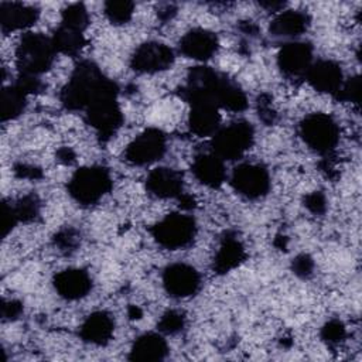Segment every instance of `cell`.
<instances>
[{
    "label": "cell",
    "mask_w": 362,
    "mask_h": 362,
    "mask_svg": "<svg viewBox=\"0 0 362 362\" xmlns=\"http://www.w3.org/2000/svg\"><path fill=\"white\" fill-rule=\"evenodd\" d=\"M181 98L191 105L205 102L230 112H240L247 106L245 92L223 74L209 66H195L189 71L187 82L181 88Z\"/></svg>",
    "instance_id": "1"
},
{
    "label": "cell",
    "mask_w": 362,
    "mask_h": 362,
    "mask_svg": "<svg viewBox=\"0 0 362 362\" xmlns=\"http://www.w3.org/2000/svg\"><path fill=\"white\" fill-rule=\"evenodd\" d=\"M116 85L90 61L76 65L61 92V102L69 110H85L100 93Z\"/></svg>",
    "instance_id": "2"
},
{
    "label": "cell",
    "mask_w": 362,
    "mask_h": 362,
    "mask_svg": "<svg viewBox=\"0 0 362 362\" xmlns=\"http://www.w3.org/2000/svg\"><path fill=\"white\" fill-rule=\"evenodd\" d=\"M57 49L49 37L40 33H27L21 37L16 49V65L20 75L38 76L48 71L54 62Z\"/></svg>",
    "instance_id": "3"
},
{
    "label": "cell",
    "mask_w": 362,
    "mask_h": 362,
    "mask_svg": "<svg viewBox=\"0 0 362 362\" xmlns=\"http://www.w3.org/2000/svg\"><path fill=\"white\" fill-rule=\"evenodd\" d=\"M112 188L109 171L102 165L82 167L68 181L69 195L81 205L96 204Z\"/></svg>",
    "instance_id": "4"
},
{
    "label": "cell",
    "mask_w": 362,
    "mask_h": 362,
    "mask_svg": "<svg viewBox=\"0 0 362 362\" xmlns=\"http://www.w3.org/2000/svg\"><path fill=\"white\" fill-rule=\"evenodd\" d=\"M85 117L102 139H109L122 126L123 116L117 103V86L113 85L98 98H95L85 109Z\"/></svg>",
    "instance_id": "5"
},
{
    "label": "cell",
    "mask_w": 362,
    "mask_h": 362,
    "mask_svg": "<svg viewBox=\"0 0 362 362\" xmlns=\"http://www.w3.org/2000/svg\"><path fill=\"white\" fill-rule=\"evenodd\" d=\"M255 132L250 123L245 120L233 122L225 127H219L212 136V153L219 158L238 160L253 144Z\"/></svg>",
    "instance_id": "6"
},
{
    "label": "cell",
    "mask_w": 362,
    "mask_h": 362,
    "mask_svg": "<svg viewBox=\"0 0 362 362\" xmlns=\"http://www.w3.org/2000/svg\"><path fill=\"white\" fill-rule=\"evenodd\" d=\"M300 136L304 143L320 154H329L339 140L337 122L325 113H313L300 123Z\"/></svg>",
    "instance_id": "7"
},
{
    "label": "cell",
    "mask_w": 362,
    "mask_h": 362,
    "mask_svg": "<svg viewBox=\"0 0 362 362\" xmlns=\"http://www.w3.org/2000/svg\"><path fill=\"white\" fill-rule=\"evenodd\" d=\"M156 242L170 250L188 246L197 233L195 221L185 214L175 212L164 216L151 228Z\"/></svg>",
    "instance_id": "8"
},
{
    "label": "cell",
    "mask_w": 362,
    "mask_h": 362,
    "mask_svg": "<svg viewBox=\"0 0 362 362\" xmlns=\"http://www.w3.org/2000/svg\"><path fill=\"white\" fill-rule=\"evenodd\" d=\"M167 148V139L158 129H147L126 147L124 157L134 165H148L160 160Z\"/></svg>",
    "instance_id": "9"
},
{
    "label": "cell",
    "mask_w": 362,
    "mask_h": 362,
    "mask_svg": "<svg viewBox=\"0 0 362 362\" xmlns=\"http://www.w3.org/2000/svg\"><path fill=\"white\" fill-rule=\"evenodd\" d=\"M230 185L239 195L249 199H257L267 194L270 188V175L260 164L243 163L233 170Z\"/></svg>",
    "instance_id": "10"
},
{
    "label": "cell",
    "mask_w": 362,
    "mask_h": 362,
    "mask_svg": "<svg viewBox=\"0 0 362 362\" xmlns=\"http://www.w3.org/2000/svg\"><path fill=\"white\" fill-rule=\"evenodd\" d=\"M174 62L173 49L157 41L141 44L132 55L130 65L140 74H157L168 69Z\"/></svg>",
    "instance_id": "11"
},
{
    "label": "cell",
    "mask_w": 362,
    "mask_h": 362,
    "mask_svg": "<svg viewBox=\"0 0 362 362\" xmlns=\"http://www.w3.org/2000/svg\"><path fill=\"white\" fill-rule=\"evenodd\" d=\"M163 284L171 297L187 298L198 291L201 277L192 266L185 263H174L164 270Z\"/></svg>",
    "instance_id": "12"
},
{
    "label": "cell",
    "mask_w": 362,
    "mask_h": 362,
    "mask_svg": "<svg viewBox=\"0 0 362 362\" xmlns=\"http://www.w3.org/2000/svg\"><path fill=\"white\" fill-rule=\"evenodd\" d=\"M277 64L281 72L290 78L304 76L313 64V48L308 42H287L277 55Z\"/></svg>",
    "instance_id": "13"
},
{
    "label": "cell",
    "mask_w": 362,
    "mask_h": 362,
    "mask_svg": "<svg viewBox=\"0 0 362 362\" xmlns=\"http://www.w3.org/2000/svg\"><path fill=\"white\" fill-rule=\"evenodd\" d=\"M304 76L315 90L322 93L335 95L344 83V74L341 66L329 59H320L313 62Z\"/></svg>",
    "instance_id": "14"
},
{
    "label": "cell",
    "mask_w": 362,
    "mask_h": 362,
    "mask_svg": "<svg viewBox=\"0 0 362 362\" xmlns=\"http://www.w3.org/2000/svg\"><path fill=\"white\" fill-rule=\"evenodd\" d=\"M147 191L161 199L180 198L184 192V181L181 173L168 167L154 168L146 180Z\"/></svg>",
    "instance_id": "15"
},
{
    "label": "cell",
    "mask_w": 362,
    "mask_h": 362,
    "mask_svg": "<svg viewBox=\"0 0 362 362\" xmlns=\"http://www.w3.org/2000/svg\"><path fill=\"white\" fill-rule=\"evenodd\" d=\"M216 35L205 28H194L188 31L180 41L181 54L195 61L209 59L216 52Z\"/></svg>",
    "instance_id": "16"
},
{
    "label": "cell",
    "mask_w": 362,
    "mask_h": 362,
    "mask_svg": "<svg viewBox=\"0 0 362 362\" xmlns=\"http://www.w3.org/2000/svg\"><path fill=\"white\" fill-rule=\"evenodd\" d=\"M40 11L28 4L17 1L0 3V25L4 33L24 30L35 24Z\"/></svg>",
    "instance_id": "17"
},
{
    "label": "cell",
    "mask_w": 362,
    "mask_h": 362,
    "mask_svg": "<svg viewBox=\"0 0 362 362\" xmlns=\"http://www.w3.org/2000/svg\"><path fill=\"white\" fill-rule=\"evenodd\" d=\"M54 287L66 300H79L92 288L89 274L82 269H66L54 277Z\"/></svg>",
    "instance_id": "18"
},
{
    "label": "cell",
    "mask_w": 362,
    "mask_h": 362,
    "mask_svg": "<svg viewBox=\"0 0 362 362\" xmlns=\"http://www.w3.org/2000/svg\"><path fill=\"white\" fill-rule=\"evenodd\" d=\"M192 173L201 184L211 188L221 187L226 180L223 160L214 153H204L197 156L192 163Z\"/></svg>",
    "instance_id": "19"
},
{
    "label": "cell",
    "mask_w": 362,
    "mask_h": 362,
    "mask_svg": "<svg viewBox=\"0 0 362 362\" xmlns=\"http://www.w3.org/2000/svg\"><path fill=\"white\" fill-rule=\"evenodd\" d=\"M115 331V321L106 311H96L86 317L81 325V338L92 345H106Z\"/></svg>",
    "instance_id": "20"
},
{
    "label": "cell",
    "mask_w": 362,
    "mask_h": 362,
    "mask_svg": "<svg viewBox=\"0 0 362 362\" xmlns=\"http://www.w3.org/2000/svg\"><path fill=\"white\" fill-rule=\"evenodd\" d=\"M188 123L194 134L201 137L214 136L221 127V115L218 107L212 103H194L191 105Z\"/></svg>",
    "instance_id": "21"
},
{
    "label": "cell",
    "mask_w": 362,
    "mask_h": 362,
    "mask_svg": "<svg viewBox=\"0 0 362 362\" xmlns=\"http://www.w3.org/2000/svg\"><path fill=\"white\" fill-rule=\"evenodd\" d=\"M168 354V345L161 334L156 332H146L140 335L129 354L130 361H141V362H151V361H163Z\"/></svg>",
    "instance_id": "22"
},
{
    "label": "cell",
    "mask_w": 362,
    "mask_h": 362,
    "mask_svg": "<svg viewBox=\"0 0 362 362\" xmlns=\"http://www.w3.org/2000/svg\"><path fill=\"white\" fill-rule=\"evenodd\" d=\"M310 25V17L300 10H286L279 13L270 24V33L280 38H293L304 31Z\"/></svg>",
    "instance_id": "23"
},
{
    "label": "cell",
    "mask_w": 362,
    "mask_h": 362,
    "mask_svg": "<svg viewBox=\"0 0 362 362\" xmlns=\"http://www.w3.org/2000/svg\"><path fill=\"white\" fill-rule=\"evenodd\" d=\"M246 257V252L240 240L235 236H226L222 239L221 246L215 255L214 269L216 273L223 274L236 269Z\"/></svg>",
    "instance_id": "24"
},
{
    "label": "cell",
    "mask_w": 362,
    "mask_h": 362,
    "mask_svg": "<svg viewBox=\"0 0 362 362\" xmlns=\"http://www.w3.org/2000/svg\"><path fill=\"white\" fill-rule=\"evenodd\" d=\"M51 40L54 42L57 52H62V54H66L71 57L78 55L85 45L83 33L66 28L64 25H59L55 30Z\"/></svg>",
    "instance_id": "25"
},
{
    "label": "cell",
    "mask_w": 362,
    "mask_h": 362,
    "mask_svg": "<svg viewBox=\"0 0 362 362\" xmlns=\"http://www.w3.org/2000/svg\"><path fill=\"white\" fill-rule=\"evenodd\" d=\"M27 95L23 93L16 85L3 88L1 90V119L3 122L18 117L25 107Z\"/></svg>",
    "instance_id": "26"
},
{
    "label": "cell",
    "mask_w": 362,
    "mask_h": 362,
    "mask_svg": "<svg viewBox=\"0 0 362 362\" xmlns=\"http://www.w3.org/2000/svg\"><path fill=\"white\" fill-rule=\"evenodd\" d=\"M89 24V14L85 8L83 4L81 3H75L68 6L64 11H62V17H61V25L83 33L86 30Z\"/></svg>",
    "instance_id": "27"
},
{
    "label": "cell",
    "mask_w": 362,
    "mask_h": 362,
    "mask_svg": "<svg viewBox=\"0 0 362 362\" xmlns=\"http://www.w3.org/2000/svg\"><path fill=\"white\" fill-rule=\"evenodd\" d=\"M134 11V4L127 0H110L105 3V14L113 24H126Z\"/></svg>",
    "instance_id": "28"
},
{
    "label": "cell",
    "mask_w": 362,
    "mask_h": 362,
    "mask_svg": "<svg viewBox=\"0 0 362 362\" xmlns=\"http://www.w3.org/2000/svg\"><path fill=\"white\" fill-rule=\"evenodd\" d=\"M18 222L34 221L40 212V204L34 195H25L13 204Z\"/></svg>",
    "instance_id": "29"
},
{
    "label": "cell",
    "mask_w": 362,
    "mask_h": 362,
    "mask_svg": "<svg viewBox=\"0 0 362 362\" xmlns=\"http://www.w3.org/2000/svg\"><path fill=\"white\" fill-rule=\"evenodd\" d=\"M185 325V317L182 313L170 310L158 321V331L161 334H177L180 332Z\"/></svg>",
    "instance_id": "30"
},
{
    "label": "cell",
    "mask_w": 362,
    "mask_h": 362,
    "mask_svg": "<svg viewBox=\"0 0 362 362\" xmlns=\"http://www.w3.org/2000/svg\"><path fill=\"white\" fill-rule=\"evenodd\" d=\"M359 95H361V79L358 76H354L348 81H344L342 86L335 93V98L341 102L359 103Z\"/></svg>",
    "instance_id": "31"
},
{
    "label": "cell",
    "mask_w": 362,
    "mask_h": 362,
    "mask_svg": "<svg viewBox=\"0 0 362 362\" xmlns=\"http://www.w3.org/2000/svg\"><path fill=\"white\" fill-rule=\"evenodd\" d=\"M345 334H346V331H345L344 324L338 320H331L322 327L321 338L328 345H338L341 341H344Z\"/></svg>",
    "instance_id": "32"
},
{
    "label": "cell",
    "mask_w": 362,
    "mask_h": 362,
    "mask_svg": "<svg viewBox=\"0 0 362 362\" xmlns=\"http://www.w3.org/2000/svg\"><path fill=\"white\" fill-rule=\"evenodd\" d=\"M291 269H293V273L297 274L298 277H308L313 274V270H314V262L313 259L303 253V255H298L293 259V263H291Z\"/></svg>",
    "instance_id": "33"
},
{
    "label": "cell",
    "mask_w": 362,
    "mask_h": 362,
    "mask_svg": "<svg viewBox=\"0 0 362 362\" xmlns=\"http://www.w3.org/2000/svg\"><path fill=\"white\" fill-rule=\"evenodd\" d=\"M304 205L310 212L320 215L324 214L327 209V199L324 194H321L320 191H314L304 198Z\"/></svg>",
    "instance_id": "34"
},
{
    "label": "cell",
    "mask_w": 362,
    "mask_h": 362,
    "mask_svg": "<svg viewBox=\"0 0 362 362\" xmlns=\"http://www.w3.org/2000/svg\"><path fill=\"white\" fill-rule=\"evenodd\" d=\"M14 85L27 96L31 93H37L42 89L41 81L37 76H31V75H20Z\"/></svg>",
    "instance_id": "35"
},
{
    "label": "cell",
    "mask_w": 362,
    "mask_h": 362,
    "mask_svg": "<svg viewBox=\"0 0 362 362\" xmlns=\"http://www.w3.org/2000/svg\"><path fill=\"white\" fill-rule=\"evenodd\" d=\"M18 222V218L16 215L13 204L3 202V209H1V228H3V236H7L8 232L16 226Z\"/></svg>",
    "instance_id": "36"
},
{
    "label": "cell",
    "mask_w": 362,
    "mask_h": 362,
    "mask_svg": "<svg viewBox=\"0 0 362 362\" xmlns=\"http://www.w3.org/2000/svg\"><path fill=\"white\" fill-rule=\"evenodd\" d=\"M78 242V235L74 229H64L55 235V243L61 249H72Z\"/></svg>",
    "instance_id": "37"
},
{
    "label": "cell",
    "mask_w": 362,
    "mask_h": 362,
    "mask_svg": "<svg viewBox=\"0 0 362 362\" xmlns=\"http://www.w3.org/2000/svg\"><path fill=\"white\" fill-rule=\"evenodd\" d=\"M23 311V305L21 303L16 301V300H7V301H3L1 304V317L3 320H16Z\"/></svg>",
    "instance_id": "38"
},
{
    "label": "cell",
    "mask_w": 362,
    "mask_h": 362,
    "mask_svg": "<svg viewBox=\"0 0 362 362\" xmlns=\"http://www.w3.org/2000/svg\"><path fill=\"white\" fill-rule=\"evenodd\" d=\"M14 173L17 174V177L20 178H38L41 177V173L37 167L28 165V164H18L14 167Z\"/></svg>",
    "instance_id": "39"
},
{
    "label": "cell",
    "mask_w": 362,
    "mask_h": 362,
    "mask_svg": "<svg viewBox=\"0 0 362 362\" xmlns=\"http://www.w3.org/2000/svg\"><path fill=\"white\" fill-rule=\"evenodd\" d=\"M74 158H75V154H74L72 150L68 148V147H64V148H61V150L58 151V160H61V161L65 163V164L72 163Z\"/></svg>",
    "instance_id": "40"
},
{
    "label": "cell",
    "mask_w": 362,
    "mask_h": 362,
    "mask_svg": "<svg viewBox=\"0 0 362 362\" xmlns=\"http://www.w3.org/2000/svg\"><path fill=\"white\" fill-rule=\"evenodd\" d=\"M260 6L267 8V10H272V11H279L284 6V3H281V1H262Z\"/></svg>",
    "instance_id": "41"
}]
</instances>
